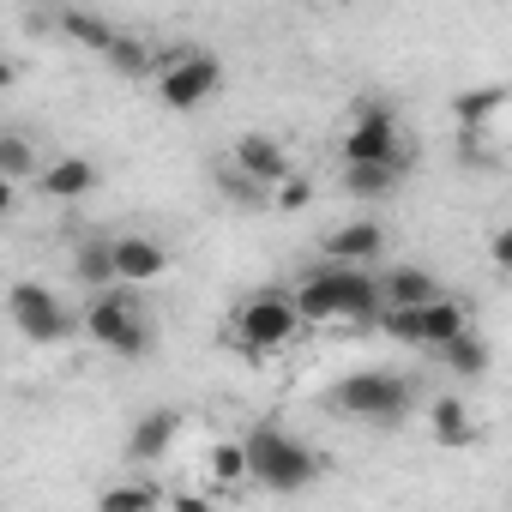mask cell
<instances>
[{
  "mask_svg": "<svg viewBox=\"0 0 512 512\" xmlns=\"http://www.w3.org/2000/svg\"><path fill=\"white\" fill-rule=\"evenodd\" d=\"M302 326H374L380 320V284L374 272H350V266H320L290 290Z\"/></svg>",
  "mask_w": 512,
  "mask_h": 512,
  "instance_id": "obj_1",
  "label": "cell"
},
{
  "mask_svg": "<svg viewBox=\"0 0 512 512\" xmlns=\"http://www.w3.org/2000/svg\"><path fill=\"white\" fill-rule=\"evenodd\" d=\"M241 458H247V482H253V488H272V494H302V488H314L320 470H326V458H320L308 440H296L284 422L247 428Z\"/></svg>",
  "mask_w": 512,
  "mask_h": 512,
  "instance_id": "obj_2",
  "label": "cell"
},
{
  "mask_svg": "<svg viewBox=\"0 0 512 512\" xmlns=\"http://www.w3.org/2000/svg\"><path fill=\"white\" fill-rule=\"evenodd\" d=\"M410 404H416V392L392 368H356L332 386V410L350 422H368V428H398L410 416Z\"/></svg>",
  "mask_w": 512,
  "mask_h": 512,
  "instance_id": "obj_3",
  "label": "cell"
},
{
  "mask_svg": "<svg viewBox=\"0 0 512 512\" xmlns=\"http://www.w3.org/2000/svg\"><path fill=\"white\" fill-rule=\"evenodd\" d=\"M302 338V314L290 302V290H253L235 314H229V344L247 356H278Z\"/></svg>",
  "mask_w": 512,
  "mask_h": 512,
  "instance_id": "obj_4",
  "label": "cell"
},
{
  "mask_svg": "<svg viewBox=\"0 0 512 512\" xmlns=\"http://www.w3.org/2000/svg\"><path fill=\"white\" fill-rule=\"evenodd\" d=\"M85 338L109 356H145L151 350V314L139 302V290H97L85 308Z\"/></svg>",
  "mask_w": 512,
  "mask_h": 512,
  "instance_id": "obj_5",
  "label": "cell"
},
{
  "mask_svg": "<svg viewBox=\"0 0 512 512\" xmlns=\"http://www.w3.org/2000/svg\"><path fill=\"white\" fill-rule=\"evenodd\" d=\"M217 85H223V61L211 49H175V55L157 61V103L175 109V115L205 109L217 97Z\"/></svg>",
  "mask_w": 512,
  "mask_h": 512,
  "instance_id": "obj_6",
  "label": "cell"
},
{
  "mask_svg": "<svg viewBox=\"0 0 512 512\" xmlns=\"http://www.w3.org/2000/svg\"><path fill=\"white\" fill-rule=\"evenodd\" d=\"M338 157L344 163H392V169H404L410 151H404L398 115L386 103H356V115H350V127L338 139Z\"/></svg>",
  "mask_w": 512,
  "mask_h": 512,
  "instance_id": "obj_7",
  "label": "cell"
},
{
  "mask_svg": "<svg viewBox=\"0 0 512 512\" xmlns=\"http://www.w3.org/2000/svg\"><path fill=\"white\" fill-rule=\"evenodd\" d=\"M7 320H13L19 338H31V344H61V338L79 332V314H73L49 284H37V278H25V284L7 290Z\"/></svg>",
  "mask_w": 512,
  "mask_h": 512,
  "instance_id": "obj_8",
  "label": "cell"
},
{
  "mask_svg": "<svg viewBox=\"0 0 512 512\" xmlns=\"http://www.w3.org/2000/svg\"><path fill=\"white\" fill-rule=\"evenodd\" d=\"M380 326H386L392 338H404V344L440 350V344H452L458 332H470V314H464L452 296H440V302H422V308H404V314H380Z\"/></svg>",
  "mask_w": 512,
  "mask_h": 512,
  "instance_id": "obj_9",
  "label": "cell"
},
{
  "mask_svg": "<svg viewBox=\"0 0 512 512\" xmlns=\"http://www.w3.org/2000/svg\"><path fill=\"white\" fill-rule=\"evenodd\" d=\"M109 272L121 290H145L157 278H169V247L151 235H115L109 241Z\"/></svg>",
  "mask_w": 512,
  "mask_h": 512,
  "instance_id": "obj_10",
  "label": "cell"
},
{
  "mask_svg": "<svg viewBox=\"0 0 512 512\" xmlns=\"http://www.w3.org/2000/svg\"><path fill=\"white\" fill-rule=\"evenodd\" d=\"M235 175L272 199V193H278L296 169H290V151H284L272 133H241V139H235Z\"/></svg>",
  "mask_w": 512,
  "mask_h": 512,
  "instance_id": "obj_11",
  "label": "cell"
},
{
  "mask_svg": "<svg viewBox=\"0 0 512 512\" xmlns=\"http://www.w3.org/2000/svg\"><path fill=\"white\" fill-rule=\"evenodd\" d=\"M386 253V229L374 217H350L326 235V266H350V272H368Z\"/></svg>",
  "mask_w": 512,
  "mask_h": 512,
  "instance_id": "obj_12",
  "label": "cell"
},
{
  "mask_svg": "<svg viewBox=\"0 0 512 512\" xmlns=\"http://www.w3.org/2000/svg\"><path fill=\"white\" fill-rule=\"evenodd\" d=\"M374 284H380V314H404V308H422V302H440L446 296L428 266H392Z\"/></svg>",
  "mask_w": 512,
  "mask_h": 512,
  "instance_id": "obj_13",
  "label": "cell"
},
{
  "mask_svg": "<svg viewBox=\"0 0 512 512\" xmlns=\"http://www.w3.org/2000/svg\"><path fill=\"white\" fill-rule=\"evenodd\" d=\"M175 434H181V410L157 404V410H145V416L127 428V458H133V464H157V458H169Z\"/></svg>",
  "mask_w": 512,
  "mask_h": 512,
  "instance_id": "obj_14",
  "label": "cell"
},
{
  "mask_svg": "<svg viewBox=\"0 0 512 512\" xmlns=\"http://www.w3.org/2000/svg\"><path fill=\"white\" fill-rule=\"evenodd\" d=\"M37 193L55 199V205H73V199L97 193V163L91 157H55V163L37 169Z\"/></svg>",
  "mask_w": 512,
  "mask_h": 512,
  "instance_id": "obj_15",
  "label": "cell"
},
{
  "mask_svg": "<svg viewBox=\"0 0 512 512\" xmlns=\"http://www.w3.org/2000/svg\"><path fill=\"white\" fill-rule=\"evenodd\" d=\"M428 434H434L440 446H470V440H476V416H470V404H464L458 392L434 398V404H428Z\"/></svg>",
  "mask_w": 512,
  "mask_h": 512,
  "instance_id": "obj_16",
  "label": "cell"
},
{
  "mask_svg": "<svg viewBox=\"0 0 512 512\" xmlns=\"http://www.w3.org/2000/svg\"><path fill=\"white\" fill-rule=\"evenodd\" d=\"M55 31H61L67 43H79V49H97V55H103V49L121 37V31L103 19V13H85V7H67V13H55Z\"/></svg>",
  "mask_w": 512,
  "mask_h": 512,
  "instance_id": "obj_17",
  "label": "cell"
},
{
  "mask_svg": "<svg viewBox=\"0 0 512 512\" xmlns=\"http://www.w3.org/2000/svg\"><path fill=\"white\" fill-rule=\"evenodd\" d=\"M37 169H43V163H37L31 133H13V127L0 133V181H13V187H19V181H37Z\"/></svg>",
  "mask_w": 512,
  "mask_h": 512,
  "instance_id": "obj_18",
  "label": "cell"
},
{
  "mask_svg": "<svg viewBox=\"0 0 512 512\" xmlns=\"http://www.w3.org/2000/svg\"><path fill=\"white\" fill-rule=\"evenodd\" d=\"M398 175L404 169H392V163H344V193L350 199H386L398 187Z\"/></svg>",
  "mask_w": 512,
  "mask_h": 512,
  "instance_id": "obj_19",
  "label": "cell"
},
{
  "mask_svg": "<svg viewBox=\"0 0 512 512\" xmlns=\"http://www.w3.org/2000/svg\"><path fill=\"white\" fill-rule=\"evenodd\" d=\"M440 356H446V368H452L458 380H482V374H488V362H494V356H488V344H482L476 332H458L452 344H440Z\"/></svg>",
  "mask_w": 512,
  "mask_h": 512,
  "instance_id": "obj_20",
  "label": "cell"
},
{
  "mask_svg": "<svg viewBox=\"0 0 512 512\" xmlns=\"http://www.w3.org/2000/svg\"><path fill=\"white\" fill-rule=\"evenodd\" d=\"M97 512H163V494L151 482H109L97 494Z\"/></svg>",
  "mask_w": 512,
  "mask_h": 512,
  "instance_id": "obj_21",
  "label": "cell"
},
{
  "mask_svg": "<svg viewBox=\"0 0 512 512\" xmlns=\"http://www.w3.org/2000/svg\"><path fill=\"white\" fill-rule=\"evenodd\" d=\"M73 278H79V290H115L109 241H79V253H73Z\"/></svg>",
  "mask_w": 512,
  "mask_h": 512,
  "instance_id": "obj_22",
  "label": "cell"
},
{
  "mask_svg": "<svg viewBox=\"0 0 512 512\" xmlns=\"http://www.w3.org/2000/svg\"><path fill=\"white\" fill-rule=\"evenodd\" d=\"M506 109V85H476V91H464L458 103H452V115H458V127L470 133V127H482V121H494Z\"/></svg>",
  "mask_w": 512,
  "mask_h": 512,
  "instance_id": "obj_23",
  "label": "cell"
},
{
  "mask_svg": "<svg viewBox=\"0 0 512 512\" xmlns=\"http://www.w3.org/2000/svg\"><path fill=\"white\" fill-rule=\"evenodd\" d=\"M103 61H109L115 73H127V79H139V73L151 67V49H145L139 37H127V31H121V37H115V43L103 49Z\"/></svg>",
  "mask_w": 512,
  "mask_h": 512,
  "instance_id": "obj_24",
  "label": "cell"
},
{
  "mask_svg": "<svg viewBox=\"0 0 512 512\" xmlns=\"http://www.w3.org/2000/svg\"><path fill=\"white\" fill-rule=\"evenodd\" d=\"M211 482H217V488H241V482H247L241 440H223V446H211Z\"/></svg>",
  "mask_w": 512,
  "mask_h": 512,
  "instance_id": "obj_25",
  "label": "cell"
},
{
  "mask_svg": "<svg viewBox=\"0 0 512 512\" xmlns=\"http://www.w3.org/2000/svg\"><path fill=\"white\" fill-rule=\"evenodd\" d=\"M272 205H278V211H308V205H314V181H308V175H290V181L272 193Z\"/></svg>",
  "mask_w": 512,
  "mask_h": 512,
  "instance_id": "obj_26",
  "label": "cell"
},
{
  "mask_svg": "<svg viewBox=\"0 0 512 512\" xmlns=\"http://www.w3.org/2000/svg\"><path fill=\"white\" fill-rule=\"evenodd\" d=\"M169 512H217V506H211L205 494H175V500H169Z\"/></svg>",
  "mask_w": 512,
  "mask_h": 512,
  "instance_id": "obj_27",
  "label": "cell"
},
{
  "mask_svg": "<svg viewBox=\"0 0 512 512\" xmlns=\"http://www.w3.org/2000/svg\"><path fill=\"white\" fill-rule=\"evenodd\" d=\"M512 260V235L506 229H494V266H506Z\"/></svg>",
  "mask_w": 512,
  "mask_h": 512,
  "instance_id": "obj_28",
  "label": "cell"
},
{
  "mask_svg": "<svg viewBox=\"0 0 512 512\" xmlns=\"http://www.w3.org/2000/svg\"><path fill=\"white\" fill-rule=\"evenodd\" d=\"M13 85H19V61L0 55V91H13Z\"/></svg>",
  "mask_w": 512,
  "mask_h": 512,
  "instance_id": "obj_29",
  "label": "cell"
},
{
  "mask_svg": "<svg viewBox=\"0 0 512 512\" xmlns=\"http://www.w3.org/2000/svg\"><path fill=\"white\" fill-rule=\"evenodd\" d=\"M13 199H19V193H13V181H0V223H7V211H13Z\"/></svg>",
  "mask_w": 512,
  "mask_h": 512,
  "instance_id": "obj_30",
  "label": "cell"
}]
</instances>
